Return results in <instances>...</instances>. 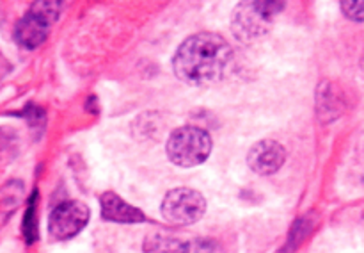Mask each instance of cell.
Wrapping results in <instances>:
<instances>
[{
  "instance_id": "1",
  "label": "cell",
  "mask_w": 364,
  "mask_h": 253,
  "mask_svg": "<svg viewBox=\"0 0 364 253\" xmlns=\"http://www.w3.org/2000/svg\"><path fill=\"white\" fill-rule=\"evenodd\" d=\"M233 59L231 45L215 32H199L178 46L173 59L174 73L191 86L220 81Z\"/></svg>"
},
{
  "instance_id": "2",
  "label": "cell",
  "mask_w": 364,
  "mask_h": 253,
  "mask_svg": "<svg viewBox=\"0 0 364 253\" xmlns=\"http://www.w3.org/2000/svg\"><path fill=\"white\" fill-rule=\"evenodd\" d=\"M284 9L283 2H242L231 18V31L240 41L251 43L262 38L272 27L277 14Z\"/></svg>"
},
{
  "instance_id": "3",
  "label": "cell",
  "mask_w": 364,
  "mask_h": 253,
  "mask_svg": "<svg viewBox=\"0 0 364 253\" xmlns=\"http://www.w3.org/2000/svg\"><path fill=\"white\" fill-rule=\"evenodd\" d=\"M213 143L206 130L199 127L176 128L167 141V157L181 167H194L205 162L212 153Z\"/></svg>"
},
{
  "instance_id": "4",
  "label": "cell",
  "mask_w": 364,
  "mask_h": 253,
  "mask_svg": "<svg viewBox=\"0 0 364 253\" xmlns=\"http://www.w3.org/2000/svg\"><path fill=\"white\" fill-rule=\"evenodd\" d=\"M60 2H34L14 27V39L23 48H38L48 38L50 27L59 18Z\"/></svg>"
},
{
  "instance_id": "5",
  "label": "cell",
  "mask_w": 364,
  "mask_h": 253,
  "mask_svg": "<svg viewBox=\"0 0 364 253\" xmlns=\"http://www.w3.org/2000/svg\"><path fill=\"white\" fill-rule=\"evenodd\" d=\"M206 202L201 192L188 187L173 189L162 202V214L173 224H192L203 217Z\"/></svg>"
},
{
  "instance_id": "6",
  "label": "cell",
  "mask_w": 364,
  "mask_h": 253,
  "mask_svg": "<svg viewBox=\"0 0 364 253\" xmlns=\"http://www.w3.org/2000/svg\"><path fill=\"white\" fill-rule=\"evenodd\" d=\"M89 221V209L82 202H64L52 210L48 230L52 237L64 241L84 230Z\"/></svg>"
},
{
  "instance_id": "7",
  "label": "cell",
  "mask_w": 364,
  "mask_h": 253,
  "mask_svg": "<svg viewBox=\"0 0 364 253\" xmlns=\"http://www.w3.org/2000/svg\"><path fill=\"white\" fill-rule=\"evenodd\" d=\"M287 160V150L283 145L272 139H262L251 146L247 153V164L255 173L272 175L279 171Z\"/></svg>"
},
{
  "instance_id": "8",
  "label": "cell",
  "mask_w": 364,
  "mask_h": 253,
  "mask_svg": "<svg viewBox=\"0 0 364 253\" xmlns=\"http://www.w3.org/2000/svg\"><path fill=\"white\" fill-rule=\"evenodd\" d=\"M102 214L105 220L116 221V223H142L144 214L137 207L130 205L116 192H105L102 196Z\"/></svg>"
},
{
  "instance_id": "9",
  "label": "cell",
  "mask_w": 364,
  "mask_h": 253,
  "mask_svg": "<svg viewBox=\"0 0 364 253\" xmlns=\"http://www.w3.org/2000/svg\"><path fill=\"white\" fill-rule=\"evenodd\" d=\"M144 253H191V244L176 235L155 232L146 237Z\"/></svg>"
},
{
  "instance_id": "10",
  "label": "cell",
  "mask_w": 364,
  "mask_h": 253,
  "mask_svg": "<svg viewBox=\"0 0 364 253\" xmlns=\"http://www.w3.org/2000/svg\"><path fill=\"white\" fill-rule=\"evenodd\" d=\"M341 11L354 21H364V2H341Z\"/></svg>"
}]
</instances>
